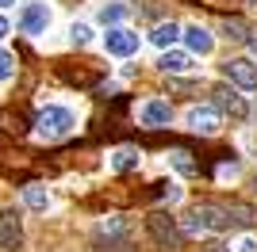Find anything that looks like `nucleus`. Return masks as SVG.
Instances as JSON below:
<instances>
[{
  "instance_id": "obj_8",
  "label": "nucleus",
  "mask_w": 257,
  "mask_h": 252,
  "mask_svg": "<svg viewBox=\"0 0 257 252\" xmlns=\"http://www.w3.org/2000/svg\"><path fill=\"white\" fill-rule=\"evenodd\" d=\"M181 38L188 42V50H192V54H211V46H215L211 31H207V27H200V23L184 27V31H181Z\"/></svg>"
},
{
  "instance_id": "obj_1",
  "label": "nucleus",
  "mask_w": 257,
  "mask_h": 252,
  "mask_svg": "<svg viewBox=\"0 0 257 252\" xmlns=\"http://www.w3.org/2000/svg\"><path fill=\"white\" fill-rule=\"evenodd\" d=\"M226 226H230V214L215 202H196L188 214V233H223Z\"/></svg>"
},
{
  "instance_id": "obj_3",
  "label": "nucleus",
  "mask_w": 257,
  "mask_h": 252,
  "mask_svg": "<svg viewBox=\"0 0 257 252\" xmlns=\"http://www.w3.org/2000/svg\"><path fill=\"white\" fill-rule=\"evenodd\" d=\"M146 230H150V237L161 248H181L184 244V233L177 230V222H173L169 214H161V210H154L150 218H146Z\"/></svg>"
},
{
  "instance_id": "obj_17",
  "label": "nucleus",
  "mask_w": 257,
  "mask_h": 252,
  "mask_svg": "<svg viewBox=\"0 0 257 252\" xmlns=\"http://www.w3.org/2000/svg\"><path fill=\"white\" fill-rule=\"evenodd\" d=\"M123 16H127L123 4H104V8H100V23H119Z\"/></svg>"
},
{
  "instance_id": "obj_19",
  "label": "nucleus",
  "mask_w": 257,
  "mask_h": 252,
  "mask_svg": "<svg viewBox=\"0 0 257 252\" xmlns=\"http://www.w3.org/2000/svg\"><path fill=\"white\" fill-rule=\"evenodd\" d=\"M69 38H73V46H85V42L92 38V31H88L85 23H73V31H69Z\"/></svg>"
},
{
  "instance_id": "obj_5",
  "label": "nucleus",
  "mask_w": 257,
  "mask_h": 252,
  "mask_svg": "<svg viewBox=\"0 0 257 252\" xmlns=\"http://www.w3.org/2000/svg\"><path fill=\"white\" fill-rule=\"evenodd\" d=\"M104 46L107 54H115V58H131V54H139V34L127 31V27H111L104 34Z\"/></svg>"
},
{
  "instance_id": "obj_18",
  "label": "nucleus",
  "mask_w": 257,
  "mask_h": 252,
  "mask_svg": "<svg viewBox=\"0 0 257 252\" xmlns=\"http://www.w3.org/2000/svg\"><path fill=\"white\" fill-rule=\"evenodd\" d=\"M12 76H16V58L0 50V80H12Z\"/></svg>"
},
{
  "instance_id": "obj_9",
  "label": "nucleus",
  "mask_w": 257,
  "mask_h": 252,
  "mask_svg": "<svg viewBox=\"0 0 257 252\" xmlns=\"http://www.w3.org/2000/svg\"><path fill=\"white\" fill-rule=\"evenodd\" d=\"M169 118H173V107L165 100H150L142 107V126H169Z\"/></svg>"
},
{
  "instance_id": "obj_23",
  "label": "nucleus",
  "mask_w": 257,
  "mask_h": 252,
  "mask_svg": "<svg viewBox=\"0 0 257 252\" xmlns=\"http://www.w3.org/2000/svg\"><path fill=\"white\" fill-rule=\"evenodd\" d=\"M4 34H8V20H4V16H0V38H4Z\"/></svg>"
},
{
  "instance_id": "obj_16",
  "label": "nucleus",
  "mask_w": 257,
  "mask_h": 252,
  "mask_svg": "<svg viewBox=\"0 0 257 252\" xmlns=\"http://www.w3.org/2000/svg\"><path fill=\"white\" fill-rule=\"evenodd\" d=\"M219 31H223V38H230V42H246L249 38V31H246V23H242V20H223V23H219Z\"/></svg>"
},
{
  "instance_id": "obj_6",
  "label": "nucleus",
  "mask_w": 257,
  "mask_h": 252,
  "mask_svg": "<svg viewBox=\"0 0 257 252\" xmlns=\"http://www.w3.org/2000/svg\"><path fill=\"white\" fill-rule=\"evenodd\" d=\"M20 244H23V222L16 210H4L0 214V248L20 252Z\"/></svg>"
},
{
  "instance_id": "obj_24",
  "label": "nucleus",
  "mask_w": 257,
  "mask_h": 252,
  "mask_svg": "<svg viewBox=\"0 0 257 252\" xmlns=\"http://www.w3.org/2000/svg\"><path fill=\"white\" fill-rule=\"evenodd\" d=\"M246 42H249V50H253V54H257V38H246Z\"/></svg>"
},
{
  "instance_id": "obj_2",
  "label": "nucleus",
  "mask_w": 257,
  "mask_h": 252,
  "mask_svg": "<svg viewBox=\"0 0 257 252\" xmlns=\"http://www.w3.org/2000/svg\"><path fill=\"white\" fill-rule=\"evenodd\" d=\"M35 130H39V138H46V142H58V138H65L73 130V111L46 107V111H39V118H35Z\"/></svg>"
},
{
  "instance_id": "obj_25",
  "label": "nucleus",
  "mask_w": 257,
  "mask_h": 252,
  "mask_svg": "<svg viewBox=\"0 0 257 252\" xmlns=\"http://www.w3.org/2000/svg\"><path fill=\"white\" fill-rule=\"evenodd\" d=\"M8 4H16V0H0V8H8Z\"/></svg>"
},
{
  "instance_id": "obj_12",
  "label": "nucleus",
  "mask_w": 257,
  "mask_h": 252,
  "mask_svg": "<svg viewBox=\"0 0 257 252\" xmlns=\"http://www.w3.org/2000/svg\"><path fill=\"white\" fill-rule=\"evenodd\" d=\"M158 69L161 73H184V69H192V58H188V54H177V50H165Z\"/></svg>"
},
{
  "instance_id": "obj_13",
  "label": "nucleus",
  "mask_w": 257,
  "mask_h": 252,
  "mask_svg": "<svg viewBox=\"0 0 257 252\" xmlns=\"http://www.w3.org/2000/svg\"><path fill=\"white\" fill-rule=\"evenodd\" d=\"M177 38H181V27H177V23H158V27L150 31V42L161 46V50H169Z\"/></svg>"
},
{
  "instance_id": "obj_22",
  "label": "nucleus",
  "mask_w": 257,
  "mask_h": 252,
  "mask_svg": "<svg viewBox=\"0 0 257 252\" xmlns=\"http://www.w3.org/2000/svg\"><path fill=\"white\" fill-rule=\"evenodd\" d=\"M204 252H230L226 244H219V241H211V244H204Z\"/></svg>"
},
{
  "instance_id": "obj_26",
  "label": "nucleus",
  "mask_w": 257,
  "mask_h": 252,
  "mask_svg": "<svg viewBox=\"0 0 257 252\" xmlns=\"http://www.w3.org/2000/svg\"><path fill=\"white\" fill-rule=\"evenodd\" d=\"M253 188H257V180H253Z\"/></svg>"
},
{
  "instance_id": "obj_21",
  "label": "nucleus",
  "mask_w": 257,
  "mask_h": 252,
  "mask_svg": "<svg viewBox=\"0 0 257 252\" xmlns=\"http://www.w3.org/2000/svg\"><path fill=\"white\" fill-rule=\"evenodd\" d=\"M238 248H242V252H257V241H253V237H242V241H238Z\"/></svg>"
},
{
  "instance_id": "obj_14",
  "label": "nucleus",
  "mask_w": 257,
  "mask_h": 252,
  "mask_svg": "<svg viewBox=\"0 0 257 252\" xmlns=\"http://www.w3.org/2000/svg\"><path fill=\"white\" fill-rule=\"evenodd\" d=\"M142 160V153L139 149H115V157H111V168L115 172H131V168Z\"/></svg>"
},
{
  "instance_id": "obj_4",
  "label": "nucleus",
  "mask_w": 257,
  "mask_h": 252,
  "mask_svg": "<svg viewBox=\"0 0 257 252\" xmlns=\"http://www.w3.org/2000/svg\"><path fill=\"white\" fill-rule=\"evenodd\" d=\"M223 76L234 88H257V65L246 62V58H230V62L223 65Z\"/></svg>"
},
{
  "instance_id": "obj_20",
  "label": "nucleus",
  "mask_w": 257,
  "mask_h": 252,
  "mask_svg": "<svg viewBox=\"0 0 257 252\" xmlns=\"http://www.w3.org/2000/svg\"><path fill=\"white\" fill-rule=\"evenodd\" d=\"M177 168H181V172H192V160H188V153H177Z\"/></svg>"
},
{
  "instance_id": "obj_10",
  "label": "nucleus",
  "mask_w": 257,
  "mask_h": 252,
  "mask_svg": "<svg viewBox=\"0 0 257 252\" xmlns=\"http://www.w3.org/2000/svg\"><path fill=\"white\" fill-rule=\"evenodd\" d=\"M188 122H192L196 134H215V130H219V115H215V107H196L192 115H188Z\"/></svg>"
},
{
  "instance_id": "obj_15",
  "label": "nucleus",
  "mask_w": 257,
  "mask_h": 252,
  "mask_svg": "<svg viewBox=\"0 0 257 252\" xmlns=\"http://www.w3.org/2000/svg\"><path fill=\"white\" fill-rule=\"evenodd\" d=\"M23 202H27L31 210H46V206H50V195H46V188L31 184V188H23Z\"/></svg>"
},
{
  "instance_id": "obj_11",
  "label": "nucleus",
  "mask_w": 257,
  "mask_h": 252,
  "mask_svg": "<svg viewBox=\"0 0 257 252\" xmlns=\"http://www.w3.org/2000/svg\"><path fill=\"white\" fill-rule=\"evenodd\" d=\"M215 104L223 107V111H230L234 118H246V104H242V96L238 92H230V88H215Z\"/></svg>"
},
{
  "instance_id": "obj_7",
  "label": "nucleus",
  "mask_w": 257,
  "mask_h": 252,
  "mask_svg": "<svg viewBox=\"0 0 257 252\" xmlns=\"http://www.w3.org/2000/svg\"><path fill=\"white\" fill-rule=\"evenodd\" d=\"M20 27L27 34H43L46 27H50V8H46V4H39V0H35V4H27V8H23V16H20Z\"/></svg>"
}]
</instances>
